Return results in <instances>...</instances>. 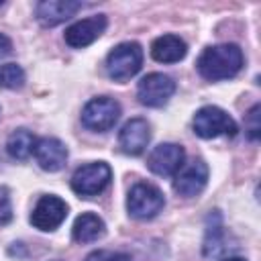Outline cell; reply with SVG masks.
<instances>
[{"label":"cell","instance_id":"6da1fadb","mask_svg":"<svg viewBox=\"0 0 261 261\" xmlns=\"http://www.w3.org/2000/svg\"><path fill=\"white\" fill-rule=\"evenodd\" d=\"M245 63L243 57V49L234 43H220V45H210L206 47L198 61V73L208 80V82H220V80H228L234 77L241 67Z\"/></svg>","mask_w":261,"mask_h":261},{"label":"cell","instance_id":"7a4b0ae2","mask_svg":"<svg viewBox=\"0 0 261 261\" xmlns=\"http://www.w3.org/2000/svg\"><path fill=\"white\" fill-rule=\"evenodd\" d=\"M143 65V47L135 41L118 43L106 55V73L114 82H128Z\"/></svg>","mask_w":261,"mask_h":261},{"label":"cell","instance_id":"3957f363","mask_svg":"<svg viewBox=\"0 0 261 261\" xmlns=\"http://www.w3.org/2000/svg\"><path fill=\"white\" fill-rule=\"evenodd\" d=\"M165 206V196L163 192L149 184V181H139L128 190L126 196V210L133 218L137 220H151L155 218Z\"/></svg>","mask_w":261,"mask_h":261},{"label":"cell","instance_id":"277c9868","mask_svg":"<svg viewBox=\"0 0 261 261\" xmlns=\"http://www.w3.org/2000/svg\"><path fill=\"white\" fill-rule=\"evenodd\" d=\"M112 179V169L104 161H92L77 167L71 175V190L80 198H94L102 194Z\"/></svg>","mask_w":261,"mask_h":261},{"label":"cell","instance_id":"5b68a950","mask_svg":"<svg viewBox=\"0 0 261 261\" xmlns=\"http://www.w3.org/2000/svg\"><path fill=\"white\" fill-rule=\"evenodd\" d=\"M192 128L198 137L202 139H216L222 135H237V122L232 120V116L222 110L220 106H202L200 110H196L194 120H192Z\"/></svg>","mask_w":261,"mask_h":261},{"label":"cell","instance_id":"8992f818","mask_svg":"<svg viewBox=\"0 0 261 261\" xmlns=\"http://www.w3.org/2000/svg\"><path fill=\"white\" fill-rule=\"evenodd\" d=\"M120 118V104L110 96H98L82 108V124L94 133L110 130Z\"/></svg>","mask_w":261,"mask_h":261},{"label":"cell","instance_id":"52a82bcc","mask_svg":"<svg viewBox=\"0 0 261 261\" xmlns=\"http://www.w3.org/2000/svg\"><path fill=\"white\" fill-rule=\"evenodd\" d=\"M175 94V82L159 71L147 73L137 84V98L143 106L149 108H161L169 102V98Z\"/></svg>","mask_w":261,"mask_h":261},{"label":"cell","instance_id":"ba28073f","mask_svg":"<svg viewBox=\"0 0 261 261\" xmlns=\"http://www.w3.org/2000/svg\"><path fill=\"white\" fill-rule=\"evenodd\" d=\"M65 216H67V204H65V200H61L59 196L47 194V196H41L39 198V202L35 204L29 220H31V224L37 230L51 232L57 226H61V222L65 220Z\"/></svg>","mask_w":261,"mask_h":261},{"label":"cell","instance_id":"9c48e42d","mask_svg":"<svg viewBox=\"0 0 261 261\" xmlns=\"http://www.w3.org/2000/svg\"><path fill=\"white\" fill-rule=\"evenodd\" d=\"M184 159H186V151H184L181 145H177V143H161L149 153L147 167L155 175L169 177V175H175L181 169Z\"/></svg>","mask_w":261,"mask_h":261},{"label":"cell","instance_id":"30bf717a","mask_svg":"<svg viewBox=\"0 0 261 261\" xmlns=\"http://www.w3.org/2000/svg\"><path fill=\"white\" fill-rule=\"evenodd\" d=\"M106 24H108L106 14H92L88 18L75 20L65 29V35H63L65 43L73 49H84L102 37V33L106 31Z\"/></svg>","mask_w":261,"mask_h":261},{"label":"cell","instance_id":"8fae6325","mask_svg":"<svg viewBox=\"0 0 261 261\" xmlns=\"http://www.w3.org/2000/svg\"><path fill=\"white\" fill-rule=\"evenodd\" d=\"M206 184H208V165L202 159H194L188 165H181V169L175 173L173 190L181 198H196L202 194Z\"/></svg>","mask_w":261,"mask_h":261},{"label":"cell","instance_id":"7c38bea8","mask_svg":"<svg viewBox=\"0 0 261 261\" xmlns=\"http://www.w3.org/2000/svg\"><path fill=\"white\" fill-rule=\"evenodd\" d=\"M149 141H151V126L141 116L126 120L118 133V145H120L122 153L133 155V157L141 155L147 149Z\"/></svg>","mask_w":261,"mask_h":261},{"label":"cell","instance_id":"4fadbf2b","mask_svg":"<svg viewBox=\"0 0 261 261\" xmlns=\"http://www.w3.org/2000/svg\"><path fill=\"white\" fill-rule=\"evenodd\" d=\"M35 159L41 169L45 171H59L65 167L67 161V147L57 137H43L35 145Z\"/></svg>","mask_w":261,"mask_h":261},{"label":"cell","instance_id":"5bb4252c","mask_svg":"<svg viewBox=\"0 0 261 261\" xmlns=\"http://www.w3.org/2000/svg\"><path fill=\"white\" fill-rule=\"evenodd\" d=\"M82 8V2H71V0H43L37 4L35 14L37 20L43 27H57L71 18L77 10Z\"/></svg>","mask_w":261,"mask_h":261},{"label":"cell","instance_id":"9a60e30c","mask_svg":"<svg viewBox=\"0 0 261 261\" xmlns=\"http://www.w3.org/2000/svg\"><path fill=\"white\" fill-rule=\"evenodd\" d=\"M188 45L177 35H161L151 43V57L159 63H177L186 57Z\"/></svg>","mask_w":261,"mask_h":261},{"label":"cell","instance_id":"2e32d148","mask_svg":"<svg viewBox=\"0 0 261 261\" xmlns=\"http://www.w3.org/2000/svg\"><path fill=\"white\" fill-rule=\"evenodd\" d=\"M106 234V224L104 220L94 214V212H84L73 220L71 226V239L80 245H88V243H96L98 239H102Z\"/></svg>","mask_w":261,"mask_h":261},{"label":"cell","instance_id":"e0dca14e","mask_svg":"<svg viewBox=\"0 0 261 261\" xmlns=\"http://www.w3.org/2000/svg\"><path fill=\"white\" fill-rule=\"evenodd\" d=\"M222 218L218 210H210L208 218H206V237H204V255L206 257H216L224 245H222Z\"/></svg>","mask_w":261,"mask_h":261},{"label":"cell","instance_id":"ac0fdd59","mask_svg":"<svg viewBox=\"0 0 261 261\" xmlns=\"http://www.w3.org/2000/svg\"><path fill=\"white\" fill-rule=\"evenodd\" d=\"M35 145H37V139L29 128H16L6 141V151L12 159L22 161L35 153Z\"/></svg>","mask_w":261,"mask_h":261},{"label":"cell","instance_id":"d6986e66","mask_svg":"<svg viewBox=\"0 0 261 261\" xmlns=\"http://www.w3.org/2000/svg\"><path fill=\"white\" fill-rule=\"evenodd\" d=\"M24 69L16 63H4L0 65V88L4 90H18L24 86Z\"/></svg>","mask_w":261,"mask_h":261},{"label":"cell","instance_id":"ffe728a7","mask_svg":"<svg viewBox=\"0 0 261 261\" xmlns=\"http://www.w3.org/2000/svg\"><path fill=\"white\" fill-rule=\"evenodd\" d=\"M86 261H133V257L128 253H122V251H108V249H98V251H92Z\"/></svg>","mask_w":261,"mask_h":261},{"label":"cell","instance_id":"44dd1931","mask_svg":"<svg viewBox=\"0 0 261 261\" xmlns=\"http://www.w3.org/2000/svg\"><path fill=\"white\" fill-rule=\"evenodd\" d=\"M12 220V204L10 194L4 186H0V224H8Z\"/></svg>","mask_w":261,"mask_h":261},{"label":"cell","instance_id":"7402d4cb","mask_svg":"<svg viewBox=\"0 0 261 261\" xmlns=\"http://www.w3.org/2000/svg\"><path fill=\"white\" fill-rule=\"evenodd\" d=\"M247 135L251 141L259 139V104H255L249 112H247Z\"/></svg>","mask_w":261,"mask_h":261},{"label":"cell","instance_id":"603a6c76","mask_svg":"<svg viewBox=\"0 0 261 261\" xmlns=\"http://www.w3.org/2000/svg\"><path fill=\"white\" fill-rule=\"evenodd\" d=\"M10 53H12V41H10V37H6L4 33H0V59L8 57Z\"/></svg>","mask_w":261,"mask_h":261},{"label":"cell","instance_id":"cb8c5ba5","mask_svg":"<svg viewBox=\"0 0 261 261\" xmlns=\"http://www.w3.org/2000/svg\"><path fill=\"white\" fill-rule=\"evenodd\" d=\"M224 261H247L245 257H228V259H224Z\"/></svg>","mask_w":261,"mask_h":261},{"label":"cell","instance_id":"d4e9b609","mask_svg":"<svg viewBox=\"0 0 261 261\" xmlns=\"http://www.w3.org/2000/svg\"><path fill=\"white\" fill-rule=\"evenodd\" d=\"M53 261H59V259H53Z\"/></svg>","mask_w":261,"mask_h":261}]
</instances>
